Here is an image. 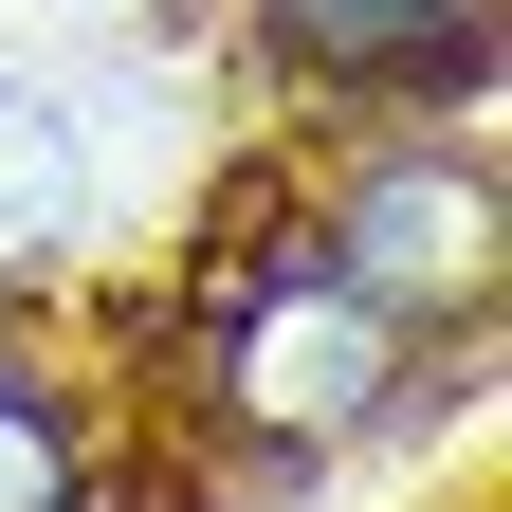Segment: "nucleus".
<instances>
[{"mask_svg": "<svg viewBox=\"0 0 512 512\" xmlns=\"http://www.w3.org/2000/svg\"><path fill=\"white\" fill-rule=\"evenodd\" d=\"M476 19L494 0H256L275 74L311 92H439V74H476Z\"/></svg>", "mask_w": 512, "mask_h": 512, "instance_id": "4", "label": "nucleus"}, {"mask_svg": "<svg viewBox=\"0 0 512 512\" xmlns=\"http://www.w3.org/2000/svg\"><path fill=\"white\" fill-rule=\"evenodd\" d=\"M403 366H421L403 311H366L330 256H293V238H275V256L220 293V330H202V421L238 439V458L311 476V458H348V439L403 403Z\"/></svg>", "mask_w": 512, "mask_h": 512, "instance_id": "1", "label": "nucleus"}, {"mask_svg": "<svg viewBox=\"0 0 512 512\" xmlns=\"http://www.w3.org/2000/svg\"><path fill=\"white\" fill-rule=\"evenodd\" d=\"M92 238H110V183H92V110L55 92L37 55H0V293H55Z\"/></svg>", "mask_w": 512, "mask_h": 512, "instance_id": "3", "label": "nucleus"}, {"mask_svg": "<svg viewBox=\"0 0 512 512\" xmlns=\"http://www.w3.org/2000/svg\"><path fill=\"white\" fill-rule=\"evenodd\" d=\"M494 147H439V128H384V147L330 183V220H311V256L366 293V311H403V330H439V311H494Z\"/></svg>", "mask_w": 512, "mask_h": 512, "instance_id": "2", "label": "nucleus"}, {"mask_svg": "<svg viewBox=\"0 0 512 512\" xmlns=\"http://www.w3.org/2000/svg\"><path fill=\"white\" fill-rule=\"evenodd\" d=\"M0 512H92V421L37 366H0Z\"/></svg>", "mask_w": 512, "mask_h": 512, "instance_id": "5", "label": "nucleus"}]
</instances>
